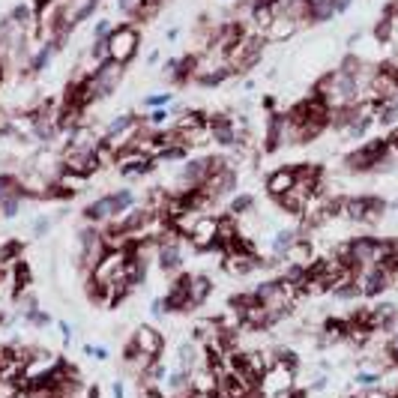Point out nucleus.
I'll return each instance as SVG.
<instances>
[{"label":"nucleus","mask_w":398,"mask_h":398,"mask_svg":"<svg viewBox=\"0 0 398 398\" xmlns=\"http://www.w3.org/2000/svg\"><path fill=\"white\" fill-rule=\"evenodd\" d=\"M177 102V96H174V90H159V93H150L141 99V105L147 108V111H153V108H168Z\"/></svg>","instance_id":"4be33fe9"},{"label":"nucleus","mask_w":398,"mask_h":398,"mask_svg":"<svg viewBox=\"0 0 398 398\" xmlns=\"http://www.w3.org/2000/svg\"><path fill=\"white\" fill-rule=\"evenodd\" d=\"M150 314H153L156 320H165V314H168V312H165V300H162V296H153V300H150Z\"/></svg>","instance_id":"7c9ffc66"},{"label":"nucleus","mask_w":398,"mask_h":398,"mask_svg":"<svg viewBox=\"0 0 398 398\" xmlns=\"http://www.w3.org/2000/svg\"><path fill=\"white\" fill-rule=\"evenodd\" d=\"M153 63H159V48H153V51L147 54V66H153Z\"/></svg>","instance_id":"e433bc0d"},{"label":"nucleus","mask_w":398,"mask_h":398,"mask_svg":"<svg viewBox=\"0 0 398 398\" xmlns=\"http://www.w3.org/2000/svg\"><path fill=\"white\" fill-rule=\"evenodd\" d=\"M180 36V27H168V33H165V43H177Z\"/></svg>","instance_id":"c9c22d12"},{"label":"nucleus","mask_w":398,"mask_h":398,"mask_svg":"<svg viewBox=\"0 0 398 398\" xmlns=\"http://www.w3.org/2000/svg\"><path fill=\"white\" fill-rule=\"evenodd\" d=\"M225 165H228V159L222 153H207V156H192V159H183L177 177H174V183H177V192H174V195H189V192L204 189L207 180H210L215 171L225 168Z\"/></svg>","instance_id":"f257e3e1"},{"label":"nucleus","mask_w":398,"mask_h":398,"mask_svg":"<svg viewBox=\"0 0 398 398\" xmlns=\"http://www.w3.org/2000/svg\"><path fill=\"white\" fill-rule=\"evenodd\" d=\"M189 248L195 252H210V248H219V215H201L195 222L192 234L186 237Z\"/></svg>","instance_id":"1a4fd4ad"},{"label":"nucleus","mask_w":398,"mask_h":398,"mask_svg":"<svg viewBox=\"0 0 398 398\" xmlns=\"http://www.w3.org/2000/svg\"><path fill=\"white\" fill-rule=\"evenodd\" d=\"M87 225H108V222L120 219V210H117V201H114V192H108L102 198H96V201H90L84 210H81Z\"/></svg>","instance_id":"ddd939ff"},{"label":"nucleus","mask_w":398,"mask_h":398,"mask_svg":"<svg viewBox=\"0 0 398 398\" xmlns=\"http://www.w3.org/2000/svg\"><path fill=\"white\" fill-rule=\"evenodd\" d=\"M123 72H126V66L123 63H114V60H102L93 66V72L84 78V87H87V102H102L111 93H117L120 81H123Z\"/></svg>","instance_id":"20e7f679"},{"label":"nucleus","mask_w":398,"mask_h":398,"mask_svg":"<svg viewBox=\"0 0 398 398\" xmlns=\"http://www.w3.org/2000/svg\"><path fill=\"white\" fill-rule=\"evenodd\" d=\"M75 243H78V255H75V261H78V270H81V276H90V272L96 270V264L105 258V252L111 246H108V239L102 234V228L99 225H84V228H78V234H75Z\"/></svg>","instance_id":"7ed1b4c3"},{"label":"nucleus","mask_w":398,"mask_h":398,"mask_svg":"<svg viewBox=\"0 0 398 398\" xmlns=\"http://www.w3.org/2000/svg\"><path fill=\"white\" fill-rule=\"evenodd\" d=\"M114 27H117V24H111V19H99L93 24V36H90V39H108Z\"/></svg>","instance_id":"bb28decb"},{"label":"nucleus","mask_w":398,"mask_h":398,"mask_svg":"<svg viewBox=\"0 0 398 398\" xmlns=\"http://www.w3.org/2000/svg\"><path fill=\"white\" fill-rule=\"evenodd\" d=\"M264 48H267V36H264V33H258V30L243 33V36H239L225 54L231 72H234V75H248V72L261 63Z\"/></svg>","instance_id":"f03ea898"},{"label":"nucleus","mask_w":398,"mask_h":398,"mask_svg":"<svg viewBox=\"0 0 398 398\" xmlns=\"http://www.w3.org/2000/svg\"><path fill=\"white\" fill-rule=\"evenodd\" d=\"M111 395H114V398H126V384H123V380H114Z\"/></svg>","instance_id":"f704fd0d"},{"label":"nucleus","mask_w":398,"mask_h":398,"mask_svg":"<svg viewBox=\"0 0 398 398\" xmlns=\"http://www.w3.org/2000/svg\"><path fill=\"white\" fill-rule=\"evenodd\" d=\"M114 201H117V210L123 215V213H129L132 207H138V195H135V189H132V186H120L117 192H114Z\"/></svg>","instance_id":"5701e85b"},{"label":"nucleus","mask_w":398,"mask_h":398,"mask_svg":"<svg viewBox=\"0 0 398 398\" xmlns=\"http://www.w3.org/2000/svg\"><path fill=\"white\" fill-rule=\"evenodd\" d=\"M63 213H54V215H36V222H33V237H45L48 231L54 228V222L60 219Z\"/></svg>","instance_id":"a878e982"},{"label":"nucleus","mask_w":398,"mask_h":398,"mask_svg":"<svg viewBox=\"0 0 398 398\" xmlns=\"http://www.w3.org/2000/svg\"><path fill=\"white\" fill-rule=\"evenodd\" d=\"M63 45H66V39L63 36H54V39H45V43H39V48L30 54V60H27V75H39V72H45L48 66H51V60L57 54L63 51Z\"/></svg>","instance_id":"4468645a"},{"label":"nucleus","mask_w":398,"mask_h":398,"mask_svg":"<svg viewBox=\"0 0 398 398\" xmlns=\"http://www.w3.org/2000/svg\"><path fill=\"white\" fill-rule=\"evenodd\" d=\"M389 153H395V150L389 147L386 135L368 138L366 144H360L356 150H351L344 156V168L351 174H377V165L384 162Z\"/></svg>","instance_id":"39448f33"},{"label":"nucleus","mask_w":398,"mask_h":398,"mask_svg":"<svg viewBox=\"0 0 398 398\" xmlns=\"http://www.w3.org/2000/svg\"><path fill=\"white\" fill-rule=\"evenodd\" d=\"M300 30V24H296L294 19H288V15H276V19H272V24L267 27V33H264V36H267V43H281V39H291L294 33Z\"/></svg>","instance_id":"6ab92c4d"},{"label":"nucleus","mask_w":398,"mask_h":398,"mask_svg":"<svg viewBox=\"0 0 398 398\" xmlns=\"http://www.w3.org/2000/svg\"><path fill=\"white\" fill-rule=\"evenodd\" d=\"M228 78H234V72H231V66H219V69H213V72H207V75H198L195 78V84H201V87H219V84H225Z\"/></svg>","instance_id":"412c9836"},{"label":"nucleus","mask_w":398,"mask_h":398,"mask_svg":"<svg viewBox=\"0 0 398 398\" xmlns=\"http://www.w3.org/2000/svg\"><path fill=\"white\" fill-rule=\"evenodd\" d=\"M258 267H264V258H258V252H239V248H231V252L222 255V270L234 279L252 276Z\"/></svg>","instance_id":"9b49d317"},{"label":"nucleus","mask_w":398,"mask_h":398,"mask_svg":"<svg viewBox=\"0 0 398 398\" xmlns=\"http://www.w3.org/2000/svg\"><path fill=\"white\" fill-rule=\"evenodd\" d=\"M24 201H27V195H12L10 201H3V207H0V219H15V215L21 213Z\"/></svg>","instance_id":"393cba45"},{"label":"nucleus","mask_w":398,"mask_h":398,"mask_svg":"<svg viewBox=\"0 0 398 398\" xmlns=\"http://www.w3.org/2000/svg\"><path fill=\"white\" fill-rule=\"evenodd\" d=\"M87 398H99V386H87Z\"/></svg>","instance_id":"4c0bfd02"},{"label":"nucleus","mask_w":398,"mask_h":398,"mask_svg":"<svg viewBox=\"0 0 398 398\" xmlns=\"http://www.w3.org/2000/svg\"><path fill=\"white\" fill-rule=\"evenodd\" d=\"M360 398H393V393H386L384 386H371V389H360Z\"/></svg>","instance_id":"2f4dec72"},{"label":"nucleus","mask_w":398,"mask_h":398,"mask_svg":"<svg viewBox=\"0 0 398 398\" xmlns=\"http://www.w3.org/2000/svg\"><path fill=\"white\" fill-rule=\"evenodd\" d=\"M384 351H386L389 360H393V366H398V333H389L386 344H384Z\"/></svg>","instance_id":"c85d7f7f"},{"label":"nucleus","mask_w":398,"mask_h":398,"mask_svg":"<svg viewBox=\"0 0 398 398\" xmlns=\"http://www.w3.org/2000/svg\"><path fill=\"white\" fill-rule=\"evenodd\" d=\"M351 3H353V0H333V10H336V15H344L347 10H351Z\"/></svg>","instance_id":"72a5a7b5"},{"label":"nucleus","mask_w":398,"mask_h":398,"mask_svg":"<svg viewBox=\"0 0 398 398\" xmlns=\"http://www.w3.org/2000/svg\"><path fill=\"white\" fill-rule=\"evenodd\" d=\"M57 327V333H60V338H63V344H69L72 338H75V329H72V323L69 320H57L54 323Z\"/></svg>","instance_id":"c756f323"},{"label":"nucleus","mask_w":398,"mask_h":398,"mask_svg":"<svg viewBox=\"0 0 398 398\" xmlns=\"http://www.w3.org/2000/svg\"><path fill=\"white\" fill-rule=\"evenodd\" d=\"M303 239V228L294 225V228H276V234L270 239V261L272 264H281L285 261V255L291 252V248Z\"/></svg>","instance_id":"f3484780"},{"label":"nucleus","mask_w":398,"mask_h":398,"mask_svg":"<svg viewBox=\"0 0 398 398\" xmlns=\"http://www.w3.org/2000/svg\"><path fill=\"white\" fill-rule=\"evenodd\" d=\"M255 210V195L252 192H237L234 198L228 201V215H234V219H243Z\"/></svg>","instance_id":"aec40b11"},{"label":"nucleus","mask_w":398,"mask_h":398,"mask_svg":"<svg viewBox=\"0 0 398 398\" xmlns=\"http://www.w3.org/2000/svg\"><path fill=\"white\" fill-rule=\"evenodd\" d=\"M138 398H168L162 389H138Z\"/></svg>","instance_id":"473e14b6"},{"label":"nucleus","mask_w":398,"mask_h":398,"mask_svg":"<svg viewBox=\"0 0 398 398\" xmlns=\"http://www.w3.org/2000/svg\"><path fill=\"white\" fill-rule=\"evenodd\" d=\"M156 165H159V162H156L153 156H141V153H120L117 156V171H120L123 180L144 177V174H150Z\"/></svg>","instance_id":"dca6fc26"},{"label":"nucleus","mask_w":398,"mask_h":398,"mask_svg":"<svg viewBox=\"0 0 398 398\" xmlns=\"http://www.w3.org/2000/svg\"><path fill=\"white\" fill-rule=\"evenodd\" d=\"M186 239L180 234H174L168 231L162 239H159V255H156V267H159L165 276H177L180 270H183V261H186Z\"/></svg>","instance_id":"6e6552de"},{"label":"nucleus","mask_w":398,"mask_h":398,"mask_svg":"<svg viewBox=\"0 0 398 398\" xmlns=\"http://www.w3.org/2000/svg\"><path fill=\"white\" fill-rule=\"evenodd\" d=\"M138 48H141V30H138V24L135 21L117 24V27L111 30V36H108V60L129 66L132 60H135Z\"/></svg>","instance_id":"423d86ee"},{"label":"nucleus","mask_w":398,"mask_h":398,"mask_svg":"<svg viewBox=\"0 0 398 398\" xmlns=\"http://www.w3.org/2000/svg\"><path fill=\"white\" fill-rule=\"evenodd\" d=\"M84 353L90 356V360H96V362H108V360H111V353H108L105 344H84Z\"/></svg>","instance_id":"cd10ccee"},{"label":"nucleus","mask_w":398,"mask_h":398,"mask_svg":"<svg viewBox=\"0 0 398 398\" xmlns=\"http://www.w3.org/2000/svg\"><path fill=\"white\" fill-rule=\"evenodd\" d=\"M213 279L207 276V272H192L189 276V312L201 309V305L213 296Z\"/></svg>","instance_id":"a211bd4d"},{"label":"nucleus","mask_w":398,"mask_h":398,"mask_svg":"<svg viewBox=\"0 0 398 398\" xmlns=\"http://www.w3.org/2000/svg\"><path fill=\"white\" fill-rule=\"evenodd\" d=\"M309 6H318V3H333V0H305Z\"/></svg>","instance_id":"58836bf2"},{"label":"nucleus","mask_w":398,"mask_h":398,"mask_svg":"<svg viewBox=\"0 0 398 398\" xmlns=\"http://www.w3.org/2000/svg\"><path fill=\"white\" fill-rule=\"evenodd\" d=\"M294 183H296V165H281V168L267 174L264 189H267V195L272 198V201H279V198H285L288 192H291Z\"/></svg>","instance_id":"2eb2a0df"},{"label":"nucleus","mask_w":398,"mask_h":398,"mask_svg":"<svg viewBox=\"0 0 398 398\" xmlns=\"http://www.w3.org/2000/svg\"><path fill=\"white\" fill-rule=\"evenodd\" d=\"M237 186H239V177H237V171L231 168V165H225L222 171H215L210 180L204 183L201 192L210 198V201H225V198H234L237 195Z\"/></svg>","instance_id":"9d476101"},{"label":"nucleus","mask_w":398,"mask_h":398,"mask_svg":"<svg viewBox=\"0 0 398 398\" xmlns=\"http://www.w3.org/2000/svg\"><path fill=\"white\" fill-rule=\"evenodd\" d=\"M129 342L135 344L144 356H150V360H162V353H165V336L156 327H150V323L135 327V333H132Z\"/></svg>","instance_id":"f8f14e48"},{"label":"nucleus","mask_w":398,"mask_h":398,"mask_svg":"<svg viewBox=\"0 0 398 398\" xmlns=\"http://www.w3.org/2000/svg\"><path fill=\"white\" fill-rule=\"evenodd\" d=\"M294 386H296V368L288 366V362H281V360H276L267 371H264V377L258 384V393L261 395H272V398H285Z\"/></svg>","instance_id":"0eeeda50"},{"label":"nucleus","mask_w":398,"mask_h":398,"mask_svg":"<svg viewBox=\"0 0 398 398\" xmlns=\"http://www.w3.org/2000/svg\"><path fill=\"white\" fill-rule=\"evenodd\" d=\"M180 159H189V147L186 144H168L156 153V162H180Z\"/></svg>","instance_id":"b1692460"}]
</instances>
